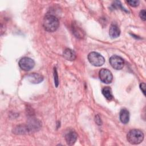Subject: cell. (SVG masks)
Listing matches in <instances>:
<instances>
[{"label":"cell","mask_w":146,"mask_h":146,"mask_svg":"<svg viewBox=\"0 0 146 146\" xmlns=\"http://www.w3.org/2000/svg\"><path fill=\"white\" fill-rule=\"evenodd\" d=\"M78 139V135L75 131H70L66 135L65 139L66 143L69 145H72L75 144Z\"/></svg>","instance_id":"cell-8"},{"label":"cell","mask_w":146,"mask_h":146,"mask_svg":"<svg viewBox=\"0 0 146 146\" xmlns=\"http://www.w3.org/2000/svg\"><path fill=\"white\" fill-rule=\"evenodd\" d=\"M58 19L51 14H47L43 20V27L44 29L48 32L56 31L59 27Z\"/></svg>","instance_id":"cell-1"},{"label":"cell","mask_w":146,"mask_h":146,"mask_svg":"<svg viewBox=\"0 0 146 146\" xmlns=\"http://www.w3.org/2000/svg\"><path fill=\"white\" fill-rule=\"evenodd\" d=\"M119 117L121 122L123 124H127L128 123L129 120V111L125 109H121L120 112Z\"/></svg>","instance_id":"cell-10"},{"label":"cell","mask_w":146,"mask_h":146,"mask_svg":"<svg viewBox=\"0 0 146 146\" xmlns=\"http://www.w3.org/2000/svg\"><path fill=\"white\" fill-rule=\"evenodd\" d=\"M111 66L115 70H121L124 66V60L123 59L117 55L112 56L109 60Z\"/></svg>","instance_id":"cell-6"},{"label":"cell","mask_w":146,"mask_h":146,"mask_svg":"<svg viewBox=\"0 0 146 146\" xmlns=\"http://www.w3.org/2000/svg\"><path fill=\"white\" fill-rule=\"evenodd\" d=\"M99 76L100 80L106 84L111 83L113 79V76L111 72L106 68H102L99 71Z\"/></svg>","instance_id":"cell-5"},{"label":"cell","mask_w":146,"mask_h":146,"mask_svg":"<svg viewBox=\"0 0 146 146\" xmlns=\"http://www.w3.org/2000/svg\"><path fill=\"white\" fill-rule=\"evenodd\" d=\"M145 14H146V11H145V10H144V9L141 10L140 12V13H139V16H140V18H141L143 21H145L146 20Z\"/></svg>","instance_id":"cell-15"},{"label":"cell","mask_w":146,"mask_h":146,"mask_svg":"<svg viewBox=\"0 0 146 146\" xmlns=\"http://www.w3.org/2000/svg\"><path fill=\"white\" fill-rule=\"evenodd\" d=\"M88 59L90 63L96 67L102 66L105 62L104 57L96 52H91L88 55Z\"/></svg>","instance_id":"cell-3"},{"label":"cell","mask_w":146,"mask_h":146,"mask_svg":"<svg viewBox=\"0 0 146 146\" xmlns=\"http://www.w3.org/2000/svg\"><path fill=\"white\" fill-rule=\"evenodd\" d=\"M18 64L22 70L28 71L33 68L35 66V62L33 59L30 58L24 57L20 59Z\"/></svg>","instance_id":"cell-4"},{"label":"cell","mask_w":146,"mask_h":146,"mask_svg":"<svg viewBox=\"0 0 146 146\" xmlns=\"http://www.w3.org/2000/svg\"><path fill=\"white\" fill-rule=\"evenodd\" d=\"M27 80L31 83L38 84L42 82L43 80V77L42 75L37 73H32L27 76Z\"/></svg>","instance_id":"cell-7"},{"label":"cell","mask_w":146,"mask_h":146,"mask_svg":"<svg viewBox=\"0 0 146 146\" xmlns=\"http://www.w3.org/2000/svg\"><path fill=\"white\" fill-rule=\"evenodd\" d=\"M54 83L56 87H58L59 84V79H58V73L56 68H54Z\"/></svg>","instance_id":"cell-13"},{"label":"cell","mask_w":146,"mask_h":146,"mask_svg":"<svg viewBox=\"0 0 146 146\" xmlns=\"http://www.w3.org/2000/svg\"><path fill=\"white\" fill-rule=\"evenodd\" d=\"M127 2L132 7H136L139 5V1H136V0H128L127 1Z\"/></svg>","instance_id":"cell-14"},{"label":"cell","mask_w":146,"mask_h":146,"mask_svg":"<svg viewBox=\"0 0 146 146\" xmlns=\"http://www.w3.org/2000/svg\"><path fill=\"white\" fill-rule=\"evenodd\" d=\"M140 88L143 92L144 95H145V84L144 83H141L140 84Z\"/></svg>","instance_id":"cell-16"},{"label":"cell","mask_w":146,"mask_h":146,"mask_svg":"<svg viewBox=\"0 0 146 146\" xmlns=\"http://www.w3.org/2000/svg\"><path fill=\"white\" fill-rule=\"evenodd\" d=\"M127 139L128 141L132 144H139L143 141L144 134L143 132L139 129H131L127 133Z\"/></svg>","instance_id":"cell-2"},{"label":"cell","mask_w":146,"mask_h":146,"mask_svg":"<svg viewBox=\"0 0 146 146\" xmlns=\"http://www.w3.org/2000/svg\"><path fill=\"white\" fill-rule=\"evenodd\" d=\"M102 94L106 99L108 100H111L113 99L112 91L110 87L107 86L102 89Z\"/></svg>","instance_id":"cell-12"},{"label":"cell","mask_w":146,"mask_h":146,"mask_svg":"<svg viewBox=\"0 0 146 146\" xmlns=\"http://www.w3.org/2000/svg\"><path fill=\"white\" fill-rule=\"evenodd\" d=\"M120 34V30L116 25L112 24L111 25L109 30V35L112 38H117Z\"/></svg>","instance_id":"cell-9"},{"label":"cell","mask_w":146,"mask_h":146,"mask_svg":"<svg viewBox=\"0 0 146 146\" xmlns=\"http://www.w3.org/2000/svg\"><path fill=\"white\" fill-rule=\"evenodd\" d=\"M63 55L64 58L68 60H74L76 59V54L74 51L70 48H66L64 50Z\"/></svg>","instance_id":"cell-11"}]
</instances>
